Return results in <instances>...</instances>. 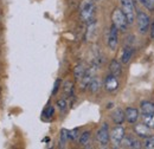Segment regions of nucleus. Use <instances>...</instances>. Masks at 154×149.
<instances>
[{"mask_svg": "<svg viewBox=\"0 0 154 149\" xmlns=\"http://www.w3.org/2000/svg\"><path fill=\"white\" fill-rule=\"evenodd\" d=\"M89 142H90V131L87 130L81 135V137H79V143L85 147V146L89 144Z\"/></svg>", "mask_w": 154, "mask_h": 149, "instance_id": "nucleus-18", "label": "nucleus"}, {"mask_svg": "<svg viewBox=\"0 0 154 149\" xmlns=\"http://www.w3.org/2000/svg\"><path fill=\"white\" fill-rule=\"evenodd\" d=\"M108 47L112 51H115L119 45V30L116 29L115 25H112L109 29V33H108Z\"/></svg>", "mask_w": 154, "mask_h": 149, "instance_id": "nucleus-6", "label": "nucleus"}, {"mask_svg": "<svg viewBox=\"0 0 154 149\" xmlns=\"http://www.w3.org/2000/svg\"><path fill=\"white\" fill-rule=\"evenodd\" d=\"M88 89H89V91H90V93H97V91H98V89H100V81L94 77V78L91 79V82L89 83Z\"/></svg>", "mask_w": 154, "mask_h": 149, "instance_id": "nucleus-17", "label": "nucleus"}, {"mask_svg": "<svg viewBox=\"0 0 154 149\" xmlns=\"http://www.w3.org/2000/svg\"><path fill=\"white\" fill-rule=\"evenodd\" d=\"M125 115H126V120L127 122L129 123H135L139 118V110L132 108V107H128L126 110H125Z\"/></svg>", "mask_w": 154, "mask_h": 149, "instance_id": "nucleus-10", "label": "nucleus"}, {"mask_svg": "<svg viewBox=\"0 0 154 149\" xmlns=\"http://www.w3.org/2000/svg\"><path fill=\"white\" fill-rule=\"evenodd\" d=\"M145 124L149 129H154V112L149 116H145Z\"/></svg>", "mask_w": 154, "mask_h": 149, "instance_id": "nucleus-23", "label": "nucleus"}, {"mask_svg": "<svg viewBox=\"0 0 154 149\" xmlns=\"http://www.w3.org/2000/svg\"><path fill=\"white\" fill-rule=\"evenodd\" d=\"M122 147L125 148H141V143L140 141H137L136 138H133V137H123L122 142H121Z\"/></svg>", "mask_w": 154, "mask_h": 149, "instance_id": "nucleus-12", "label": "nucleus"}, {"mask_svg": "<svg viewBox=\"0 0 154 149\" xmlns=\"http://www.w3.org/2000/svg\"><path fill=\"white\" fill-rule=\"evenodd\" d=\"M56 105H57L58 109H59L60 111H65V110H66V107H68V105H66V101L63 99V98H62V99H58Z\"/></svg>", "mask_w": 154, "mask_h": 149, "instance_id": "nucleus-25", "label": "nucleus"}, {"mask_svg": "<svg viewBox=\"0 0 154 149\" xmlns=\"http://www.w3.org/2000/svg\"><path fill=\"white\" fill-rule=\"evenodd\" d=\"M54 111H55V110H54V108H52V107H49V108H46V109H45V111H44V116L49 118V117H51V116L54 115Z\"/></svg>", "mask_w": 154, "mask_h": 149, "instance_id": "nucleus-27", "label": "nucleus"}, {"mask_svg": "<svg viewBox=\"0 0 154 149\" xmlns=\"http://www.w3.org/2000/svg\"><path fill=\"white\" fill-rule=\"evenodd\" d=\"M95 14V5L94 0H82L79 5V16L81 19L85 23H91Z\"/></svg>", "mask_w": 154, "mask_h": 149, "instance_id": "nucleus-1", "label": "nucleus"}, {"mask_svg": "<svg viewBox=\"0 0 154 149\" xmlns=\"http://www.w3.org/2000/svg\"><path fill=\"white\" fill-rule=\"evenodd\" d=\"M134 131L135 134L141 138H146L151 135V130L146 124H136V126H134Z\"/></svg>", "mask_w": 154, "mask_h": 149, "instance_id": "nucleus-11", "label": "nucleus"}, {"mask_svg": "<svg viewBox=\"0 0 154 149\" xmlns=\"http://www.w3.org/2000/svg\"><path fill=\"white\" fill-rule=\"evenodd\" d=\"M133 52H134V49L132 45H127L123 51H122V55H121V63L123 64H127L129 63V60L132 59V56H133Z\"/></svg>", "mask_w": 154, "mask_h": 149, "instance_id": "nucleus-13", "label": "nucleus"}, {"mask_svg": "<svg viewBox=\"0 0 154 149\" xmlns=\"http://www.w3.org/2000/svg\"><path fill=\"white\" fill-rule=\"evenodd\" d=\"M136 24H137V29H139L141 35L147 33L148 30L151 29V19L145 12L139 11V13L136 16Z\"/></svg>", "mask_w": 154, "mask_h": 149, "instance_id": "nucleus-4", "label": "nucleus"}, {"mask_svg": "<svg viewBox=\"0 0 154 149\" xmlns=\"http://www.w3.org/2000/svg\"><path fill=\"white\" fill-rule=\"evenodd\" d=\"M109 71H110V74L116 76V77L120 76L121 72H122L121 63H120L119 60H116V59H113L112 63H110V65H109Z\"/></svg>", "mask_w": 154, "mask_h": 149, "instance_id": "nucleus-15", "label": "nucleus"}, {"mask_svg": "<svg viewBox=\"0 0 154 149\" xmlns=\"http://www.w3.org/2000/svg\"><path fill=\"white\" fill-rule=\"evenodd\" d=\"M96 138L98 141V143L103 147H106L108 143H109V140H110V132H109V127L107 123H103L101 126V128L98 129L96 135Z\"/></svg>", "mask_w": 154, "mask_h": 149, "instance_id": "nucleus-5", "label": "nucleus"}, {"mask_svg": "<svg viewBox=\"0 0 154 149\" xmlns=\"http://www.w3.org/2000/svg\"><path fill=\"white\" fill-rule=\"evenodd\" d=\"M112 118H113V121L115 122L116 124H122L123 121L126 120L125 111L121 108H116L115 110L113 111V114H112Z\"/></svg>", "mask_w": 154, "mask_h": 149, "instance_id": "nucleus-14", "label": "nucleus"}, {"mask_svg": "<svg viewBox=\"0 0 154 149\" xmlns=\"http://www.w3.org/2000/svg\"><path fill=\"white\" fill-rule=\"evenodd\" d=\"M59 85H60V79H57V81H56V83H55V88H54V90H52V95H55V93L58 91Z\"/></svg>", "mask_w": 154, "mask_h": 149, "instance_id": "nucleus-28", "label": "nucleus"}, {"mask_svg": "<svg viewBox=\"0 0 154 149\" xmlns=\"http://www.w3.org/2000/svg\"><path fill=\"white\" fill-rule=\"evenodd\" d=\"M68 140H69V131L65 130V129H62L60 130V136H59V144L62 147H64L66 144Z\"/></svg>", "mask_w": 154, "mask_h": 149, "instance_id": "nucleus-19", "label": "nucleus"}, {"mask_svg": "<svg viewBox=\"0 0 154 149\" xmlns=\"http://www.w3.org/2000/svg\"><path fill=\"white\" fill-rule=\"evenodd\" d=\"M104 88H106V90L109 91V93L115 91L116 89L119 88V81H117V77L112 74H108V76L106 77V79H104Z\"/></svg>", "mask_w": 154, "mask_h": 149, "instance_id": "nucleus-8", "label": "nucleus"}, {"mask_svg": "<svg viewBox=\"0 0 154 149\" xmlns=\"http://www.w3.org/2000/svg\"><path fill=\"white\" fill-rule=\"evenodd\" d=\"M151 1H152V2H153V4H154V0H151Z\"/></svg>", "mask_w": 154, "mask_h": 149, "instance_id": "nucleus-30", "label": "nucleus"}, {"mask_svg": "<svg viewBox=\"0 0 154 149\" xmlns=\"http://www.w3.org/2000/svg\"><path fill=\"white\" fill-rule=\"evenodd\" d=\"M78 137V129H74V130L69 131V138L70 140H77Z\"/></svg>", "mask_w": 154, "mask_h": 149, "instance_id": "nucleus-26", "label": "nucleus"}, {"mask_svg": "<svg viewBox=\"0 0 154 149\" xmlns=\"http://www.w3.org/2000/svg\"><path fill=\"white\" fill-rule=\"evenodd\" d=\"M151 37L154 39V21L152 23V25H151Z\"/></svg>", "mask_w": 154, "mask_h": 149, "instance_id": "nucleus-29", "label": "nucleus"}, {"mask_svg": "<svg viewBox=\"0 0 154 149\" xmlns=\"http://www.w3.org/2000/svg\"><path fill=\"white\" fill-rule=\"evenodd\" d=\"M123 137H125V129L120 124H117L110 132V141L114 144V147H119L121 144Z\"/></svg>", "mask_w": 154, "mask_h": 149, "instance_id": "nucleus-7", "label": "nucleus"}, {"mask_svg": "<svg viewBox=\"0 0 154 149\" xmlns=\"http://www.w3.org/2000/svg\"><path fill=\"white\" fill-rule=\"evenodd\" d=\"M120 4H121V10L125 13V16L127 17V19H128L129 25H132L135 21V19H136L133 0H120Z\"/></svg>", "mask_w": 154, "mask_h": 149, "instance_id": "nucleus-3", "label": "nucleus"}, {"mask_svg": "<svg viewBox=\"0 0 154 149\" xmlns=\"http://www.w3.org/2000/svg\"><path fill=\"white\" fill-rule=\"evenodd\" d=\"M140 111L143 116H149L154 112V103L151 101H143L140 104Z\"/></svg>", "mask_w": 154, "mask_h": 149, "instance_id": "nucleus-9", "label": "nucleus"}, {"mask_svg": "<svg viewBox=\"0 0 154 149\" xmlns=\"http://www.w3.org/2000/svg\"><path fill=\"white\" fill-rule=\"evenodd\" d=\"M96 23H94V21H91L90 23V25H89V27H88V32H87V39H93L94 38V35L96 33Z\"/></svg>", "mask_w": 154, "mask_h": 149, "instance_id": "nucleus-20", "label": "nucleus"}, {"mask_svg": "<svg viewBox=\"0 0 154 149\" xmlns=\"http://www.w3.org/2000/svg\"><path fill=\"white\" fill-rule=\"evenodd\" d=\"M139 1H140L141 5H142L143 7H146L147 10H149V11H153L154 10V4L151 0H139Z\"/></svg>", "mask_w": 154, "mask_h": 149, "instance_id": "nucleus-24", "label": "nucleus"}, {"mask_svg": "<svg viewBox=\"0 0 154 149\" xmlns=\"http://www.w3.org/2000/svg\"><path fill=\"white\" fill-rule=\"evenodd\" d=\"M112 20H113V25H115L116 29L121 32H126L128 30V26H129V23H128V19L125 16V13L122 12V10L120 8H115L113 11V14H112Z\"/></svg>", "mask_w": 154, "mask_h": 149, "instance_id": "nucleus-2", "label": "nucleus"}, {"mask_svg": "<svg viewBox=\"0 0 154 149\" xmlns=\"http://www.w3.org/2000/svg\"><path fill=\"white\" fill-rule=\"evenodd\" d=\"M63 90H64V93H65L66 96H71L72 93H74V84H72V82L66 81V82L64 83Z\"/></svg>", "mask_w": 154, "mask_h": 149, "instance_id": "nucleus-21", "label": "nucleus"}, {"mask_svg": "<svg viewBox=\"0 0 154 149\" xmlns=\"http://www.w3.org/2000/svg\"><path fill=\"white\" fill-rule=\"evenodd\" d=\"M87 72V69L84 66V64H78L76 68L74 69V76L77 81H81L83 78V76Z\"/></svg>", "mask_w": 154, "mask_h": 149, "instance_id": "nucleus-16", "label": "nucleus"}, {"mask_svg": "<svg viewBox=\"0 0 154 149\" xmlns=\"http://www.w3.org/2000/svg\"><path fill=\"white\" fill-rule=\"evenodd\" d=\"M143 147L148 149H154V135H149L148 137H146Z\"/></svg>", "mask_w": 154, "mask_h": 149, "instance_id": "nucleus-22", "label": "nucleus"}]
</instances>
